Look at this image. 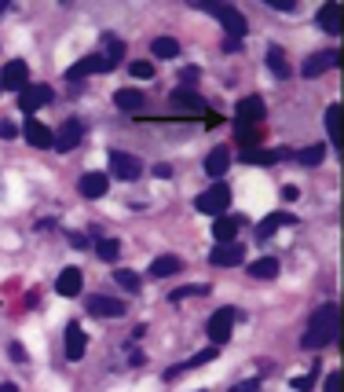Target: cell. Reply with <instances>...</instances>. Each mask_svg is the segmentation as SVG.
Here are the masks:
<instances>
[{
	"mask_svg": "<svg viewBox=\"0 0 344 392\" xmlns=\"http://www.w3.org/2000/svg\"><path fill=\"white\" fill-rule=\"evenodd\" d=\"M59 4H70V0H59Z\"/></svg>",
	"mask_w": 344,
	"mask_h": 392,
	"instance_id": "cell-50",
	"label": "cell"
},
{
	"mask_svg": "<svg viewBox=\"0 0 344 392\" xmlns=\"http://www.w3.org/2000/svg\"><path fill=\"white\" fill-rule=\"evenodd\" d=\"M15 133H18V128H15V125H11L8 118H0V140H11Z\"/></svg>",
	"mask_w": 344,
	"mask_h": 392,
	"instance_id": "cell-40",
	"label": "cell"
},
{
	"mask_svg": "<svg viewBox=\"0 0 344 392\" xmlns=\"http://www.w3.org/2000/svg\"><path fill=\"white\" fill-rule=\"evenodd\" d=\"M239 228H246V216H217V224H212V238L217 242H234V235H239Z\"/></svg>",
	"mask_w": 344,
	"mask_h": 392,
	"instance_id": "cell-13",
	"label": "cell"
},
{
	"mask_svg": "<svg viewBox=\"0 0 344 392\" xmlns=\"http://www.w3.org/2000/svg\"><path fill=\"white\" fill-rule=\"evenodd\" d=\"M256 140H260V136H256V128H249V125L239 121V143L242 147H256Z\"/></svg>",
	"mask_w": 344,
	"mask_h": 392,
	"instance_id": "cell-37",
	"label": "cell"
},
{
	"mask_svg": "<svg viewBox=\"0 0 344 392\" xmlns=\"http://www.w3.org/2000/svg\"><path fill=\"white\" fill-rule=\"evenodd\" d=\"M106 187H110V180L103 177V172H84V177L77 180V191H81V198H103Z\"/></svg>",
	"mask_w": 344,
	"mask_h": 392,
	"instance_id": "cell-14",
	"label": "cell"
},
{
	"mask_svg": "<svg viewBox=\"0 0 344 392\" xmlns=\"http://www.w3.org/2000/svg\"><path fill=\"white\" fill-rule=\"evenodd\" d=\"M45 103H52V89H48V84H26V89L18 92V111H26L30 118H33L37 106H45Z\"/></svg>",
	"mask_w": 344,
	"mask_h": 392,
	"instance_id": "cell-9",
	"label": "cell"
},
{
	"mask_svg": "<svg viewBox=\"0 0 344 392\" xmlns=\"http://www.w3.org/2000/svg\"><path fill=\"white\" fill-rule=\"evenodd\" d=\"M121 59H125V40L114 37V33H106L103 37V62H106V70H114Z\"/></svg>",
	"mask_w": 344,
	"mask_h": 392,
	"instance_id": "cell-19",
	"label": "cell"
},
{
	"mask_svg": "<svg viewBox=\"0 0 344 392\" xmlns=\"http://www.w3.org/2000/svg\"><path fill=\"white\" fill-rule=\"evenodd\" d=\"M114 282H117V286H125L128 293H139V275H136L132 268H117V271H114Z\"/></svg>",
	"mask_w": 344,
	"mask_h": 392,
	"instance_id": "cell-33",
	"label": "cell"
},
{
	"mask_svg": "<svg viewBox=\"0 0 344 392\" xmlns=\"http://www.w3.org/2000/svg\"><path fill=\"white\" fill-rule=\"evenodd\" d=\"M268 67H271V74H275V77H282V81L293 74V70H289V62H286V52L278 48V45H271V48H268Z\"/></svg>",
	"mask_w": 344,
	"mask_h": 392,
	"instance_id": "cell-28",
	"label": "cell"
},
{
	"mask_svg": "<svg viewBox=\"0 0 344 392\" xmlns=\"http://www.w3.org/2000/svg\"><path fill=\"white\" fill-rule=\"evenodd\" d=\"M337 62H340V52H315V55H308L300 62V77H319V74L333 70Z\"/></svg>",
	"mask_w": 344,
	"mask_h": 392,
	"instance_id": "cell-6",
	"label": "cell"
},
{
	"mask_svg": "<svg viewBox=\"0 0 344 392\" xmlns=\"http://www.w3.org/2000/svg\"><path fill=\"white\" fill-rule=\"evenodd\" d=\"M180 81H183V84H195V81H198V67H187V70L180 74Z\"/></svg>",
	"mask_w": 344,
	"mask_h": 392,
	"instance_id": "cell-44",
	"label": "cell"
},
{
	"mask_svg": "<svg viewBox=\"0 0 344 392\" xmlns=\"http://www.w3.org/2000/svg\"><path fill=\"white\" fill-rule=\"evenodd\" d=\"M8 8H11V0H0V15H4Z\"/></svg>",
	"mask_w": 344,
	"mask_h": 392,
	"instance_id": "cell-49",
	"label": "cell"
},
{
	"mask_svg": "<svg viewBox=\"0 0 344 392\" xmlns=\"http://www.w3.org/2000/svg\"><path fill=\"white\" fill-rule=\"evenodd\" d=\"M172 106H180V111H209L205 99L195 96L190 89H176V92H172Z\"/></svg>",
	"mask_w": 344,
	"mask_h": 392,
	"instance_id": "cell-27",
	"label": "cell"
},
{
	"mask_svg": "<svg viewBox=\"0 0 344 392\" xmlns=\"http://www.w3.org/2000/svg\"><path fill=\"white\" fill-rule=\"evenodd\" d=\"M84 308H88V315H99V319H121L125 315V304L117 297H103V293L88 297V301H84Z\"/></svg>",
	"mask_w": 344,
	"mask_h": 392,
	"instance_id": "cell-8",
	"label": "cell"
},
{
	"mask_svg": "<svg viewBox=\"0 0 344 392\" xmlns=\"http://www.w3.org/2000/svg\"><path fill=\"white\" fill-rule=\"evenodd\" d=\"M128 74H132V77H150V74H154V62H147V59H136L132 67H128Z\"/></svg>",
	"mask_w": 344,
	"mask_h": 392,
	"instance_id": "cell-36",
	"label": "cell"
},
{
	"mask_svg": "<svg viewBox=\"0 0 344 392\" xmlns=\"http://www.w3.org/2000/svg\"><path fill=\"white\" fill-rule=\"evenodd\" d=\"M23 133H26V143H33L37 150H48V147H52V128H48V125H40L37 118L26 121Z\"/></svg>",
	"mask_w": 344,
	"mask_h": 392,
	"instance_id": "cell-16",
	"label": "cell"
},
{
	"mask_svg": "<svg viewBox=\"0 0 344 392\" xmlns=\"http://www.w3.org/2000/svg\"><path fill=\"white\" fill-rule=\"evenodd\" d=\"M282 224H289V228H293V224H297V216H289V213H271V216H264L260 228H256V238L264 242V238H268V235H275Z\"/></svg>",
	"mask_w": 344,
	"mask_h": 392,
	"instance_id": "cell-22",
	"label": "cell"
},
{
	"mask_svg": "<svg viewBox=\"0 0 344 392\" xmlns=\"http://www.w3.org/2000/svg\"><path fill=\"white\" fill-rule=\"evenodd\" d=\"M8 352H11V359H15V363H23V359H26V348L18 345V341H11V345H8Z\"/></svg>",
	"mask_w": 344,
	"mask_h": 392,
	"instance_id": "cell-41",
	"label": "cell"
},
{
	"mask_svg": "<svg viewBox=\"0 0 344 392\" xmlns=\"http://www.w3.org/2000/svg\"><path fill=\"white\" fill-rule=\"evenodd\" d=\"M190 8H202V11H220V8H227L231 0H187Z\"/></svg>",
	"mask_w": 344,
	"mask_h": 392,
	"instance_id": "cell-35",
	"label": "cell"
},
{
	"mask_svg": "<svg viewBox=\"0 0 344 392\" xmlns=\"http://www.w3.org/2000/svg\"><path fill=\"white\" fill-rule=\"evenodd\" d=\"M220 48H224V55H239V52H242V40H239V37H224Z\"/></svg>",
	"mask_w": 344,
	"mask_h": 392,
	"instance_id": "cell-38",
	"label": "cell"
},
{
	"mask_svg": "<svg viewBox=\"0 0 344 392\" xmlns=\"http://www.w3.org/2000/svg\"><path fill=\"white\" fill-rule=\"evenodd\" d=\"M333 341H337V304L330 301V304H322V308L311 312L308 330H304V337H300V345L315 352V348H326Z\"/></svg>",
	"mask_w": 344,
	"mask_h": 392,
	"instance_id": "cell-1",
	"label": "cell"
},
{
	"mask_svg": "<svg viewBox=\"0 0 344 392\" xmlns=\"http://www.w3.org/2000/svg\"><path fill=\"white\" fill-rule=\"evenodd\" d=\"M0 81H4L8 92H23L26 84H30V67H26L23 59H11L8 67H4V74H0Z\"/></svg>",
	"mask_w": 344,
	"mask_h": 392,
	"instance_id": "cell-10",
	"label": "cell"
},
{
	"mask_svg": "<svg viewBox=\"0 0 344 392\" xmlns=\"http://www.w3.org/2000/svg\"><path fill=\"white\" fill-rule=\"evenodd\" d=\"M234 319H239V312L234 308H220V312H212L209 315V326H205V334L212 345H227L231 330H234Z\"/></svg>",
	"mask_w": 344,
	"mask_h": 392,
	"instance_id": "cell-3",
	"label": "cell"
},
{
	"mask_svg": "<svg viewBox=\"0 0 344 392\" xmlns=\"http://www.w3.org/2000/svg\"><path fill=\"white\" fill-rule=\"evenodd\" d=\"M278 158H286V150H260V147H242V162H249V165H275Z\"/></svg>",
	"mask_w": 344,
	"mask_h": 392,
	"instance_id": "cell-21",
	"label": "cell"
},
{
	"mask_svg": "<svg viewBox=\"0 0 344 392\" xmlns=\"http://www.w3.org/2000/svg\"><path fill=\"white\" fill-rule=\"evenodd\" d=\"M319 26L326 33H333V37L340 33V4H337V0H330V4L319 8Z\"/></svg>",
	"mask_w": 344,
	"mask_h": 392,
	"instance_id": "cell-20",
	"label": "cell"
},
{
	"mask_svg": "<svg viewBox=\"0 0 344 392\" xmlns=\"http://www.w3.org/2000/svg\"><path fill=\"white\" fill-rule=\"evenodd\" d=\"M289 385H293V388H297V392H308V388H311V385H315V378H293V381H289Z\"/></svg>",
	"mask_w": 344,
	"mask_h": 392,
	"instance_id": "cell-43",
	"label": "cell"
},
{
	"mask_svg": "<svg viewBox=\"0 0 344 392\" xmlns=\"http://www.w3.org/2000/svg\"><path fill=\"white\" fill-rule=\"evenodd\" d=\"M326 392H340V370H330V378H326Z\"/></svg>",
	"mask_w": 344,
	"mask_h": 392,
	"instance_id": "cell-42",
	"label": "cell"
},
{
	"mask_svg": "<svg viewBox=\"0 0 344 392\" xmlns=\"http://www.w3.org/2000/svg\"><path fill=\"white\" fill-rule=\"evenodd\" d=\"M326 133H330V143L340 147V103H330V111H326Z\"/></svg>",
	"mask_w": 344,
	"mask_h": 392,
	"instance_id": "cell-31",
	"label": "cell"
},
{
	"mask_svg": "<svg viewBox=\"0 0 344 392\" xmlns=\"http://www.w3.org/2000/svg\"><path fill=\"white\" fill-rule=\"evenodd\" d=\"M227 165H231V150L227 147H212L209 158H205V172H209L212 180H220L224 172H227Z\"/></svg>",
	"mask_w": 344,
	"mask_h": 392,
	"instance_id": "cell-18",
	"label": "cell"
},
{
	"mask_svg": "<svg viewBox=\"0 0 344 392\" xmlns=\"http://www.w3.org/2000/svg\"><path fill=\"white\" fill-rule=\"evenodd\" d=\"M110 172H114L117 180L132 184V180H139V177H143V162H139L136 155H125V150H114V155H110Z\"/></svg>",
	"mask_w": 344,
	"mask_h": 392,
	"instance_id": "cell-4",
	"label": "cell"
},
{
	"mask_svg": "<svg viewBox=\"0 0 344 392\" xmlns=\"http://www.w3.org/2000/svg\"><path fill=\"white\" fill-rule=\"evenodd\" d=\"M212 15H217L220 23H224L227 37H239V40H242V37L249 33V23H246V15H242V11H234L231 4H227V8H220V11H212Z\"/></svg>",
	"mask_w": 344,
	"mask_h": 392,
	"instance_id": "cell-12",
	"label": "cell"
},
{
	"mask_svg": "<svg viewBox=\"0 0 344 392\" xmlns=\"http://www.w3.org/2000/svg\"><path fill=\"white\" fill-rule=\"evenodd\" d=\"M282 198H286V202H297V187H293V184L282 187Z\"/></svg>",
	"mask_w": 344,
	"mask_h": 392,
	"instance_id": "cell-47",
	"label": "cell"
},
{
	"mask_svg": "<svg viewBox=\"0 0 344 392\" xmlns=\"http://www.w3.org/2000/svg\"><path fill=\"white\" fill-rule=\"evenodd\" d=\"M227 206H231V191H227L224 184H212L209 191H202L198 198H195V209H198V213H209V216L227 213Z\"/></svg>",
	"mask_w": 344,
	"mask_h": 392,
	"instance_id": "cell-2",
	"label": "cell"
},
{
	"mask_svg": "<svg viewBox=\"0 0 344 392\" xmlns=\"http://www.w3.org/2000/svg\"><path fill=\"white\" fill-rule=\"evenodd\" d=\"M239 121L249 125V121H264V99L260 96H249L239 103Z\"/></svg>",
	"mask_w": 344,
	"mask_h": 392,
	"instance_id": "cell-23",
	"label": "cell"
},
{
	"mask_svg": "<svg viewBox=\"0 0 344 392\" xmlns=\"http://www.w3.org/2000/svg\"><path fill=\"white\" fill-rule=\"evenodd\" d=\"M249 275H253V279H275V275H278V260H275V257L253 260V264H249Z\"/></svg>",
	"mask_w": 344,
	"mask_h": 392,
	"instance_id": "cell-29",
	"label": "cell"
},
{
	"mask_svg": "<svg viewBox=\"0 0 344 392\" xmlns=\"http://www.w3.org/2000/svg\"><path fill=\"white\" fill-rule=\"evenodd\" d=\"M268 8H275V11H293L297 8V0H264Z\"/></svg>",
	"mask_w": 344,
	"mask_h": 392,
	"instance_id": "cell-39",
	"label": "cell"
},
{
	"mask_svg": "<svg viewBox=\"0 0 344 392\" xmlns=\"http://www.w3.org/2000/svg\"><path fill=\"white\" fill-rule=\"evenodd\" d=\"M106 70V62H103V55H84V59H77L74 67L67 70V81H81V77H88V74H103Z\"/></svg>",
	"mask_w": 344,
	"mask_h": 392,
	"instance_id": "cell-15",
	"label": "cell"
},
{
	"mask_svg": "<svg viewBox=\"0 0 344 392\" xmlns=\"http://www.w3.org/2000/svg\"><path fill=\"white\" fill-rule=\"evenodd\" d=\"M81 140H84V125L77 118H70V121H62V128L52 136V147L59 150V155H67V150H74Z\"/></svg>",
	"mask_w": 344,
	"mask_h": 392,
	"instance_id": "cell-5",
	"label": "cell"
},
{
	"mask_svg": "<svg viewBox=\"0 0 344 392\" xmlns=\"http://www.w3.org/2000/svg\"><path fill=\"white\" fill-rule=\"evenodd\" d=\"M242 257H246V246L242 242H217L209 253V260L217 268H234V264H242Z\"/></svg>",
	"mask_w": 344,
	"mask_h": 392,
	"instance_id": "cell-7",
	"label": "cell"
},
{
	"mask_svg": "<svg viewBox=\"0 0 344 392\" xmlns=\"http://www.w3.org/2000/svg\"><path fill=\"white\" fill-rule=\"evenodd\" d=\"M84 345H88V337H84L81 323H67V334H62V352H67L70 363H77L84 356Z\"/></svg>",
	"mask_w": 344,
	"mask_h": 392,
	"instance_id": "cell-11",
	"label": "cell"
},
{
	"mask_svg": "<svg viewBox=\"0 0 344 392\" xmlns=\"http://www.w3.org/2000/svg\"><path fill=\"white\" fill-rule=\"evenodd\" d=\"M231 392H260V381H242V385H234Z\"/></svg>",
	"mask_w": 344,
	"mask_h": 392,
	"instance_id": "cell-45",
	"label": "cell"
},
{
	"mask_svg": "<svg viewBox=\"0 0 344 392\" xmlns=\"http://www.w3.org/2000/svg\"><path fill=\"white\" fill-rule=\"evenodd\" d=\"M96 257L114 264V260L121 257V242H117V238H96Z\"/></svg>",
	"mask_w": 344,
	"mask_h": 392,
	"instance_id": "cell-30",
	"label": "cell"
},
{
	"mask_svg": "<svg viewBox=\"0 0 344 392\" xmlns=\"http://www.w3.org/2000/svg\"><path fill=\"white\" fill-rule=\"evenodd\" d=\"M209 286L205 282H198V286H183V290H172V301H183V297H205Z\"/></svg>",
	"mask_w": 344,
	"mask_h": 392,
	"instance_id": "cell-34",
	"label": "cell"
},
{
	"mask_svg": "<svg viewBox=\"0 0 344 392\" xmlns=\"http://www.w3.org/2000/svg\"><path fill=\"white\" fill-rule=\"evenodd\" d=\"M81 268H62L59 271V279H55V290L62 293V297H77L81 293Z\"/></svg>",
	"mask_w": 344,
	"mask_h": 392,
	"instance_id": "cell-17",
	"label": "cell"
},
{
	"mask_svg": "<svg viewBox=\"0 0 344 392\" xmlns=\"http://www.w3.org/2000/svg\"><path fill=\"white\" fill-rule=\"evenodd\" d=\"M150 52H154L158 59H176V55H180V45H176L172 37H158L154 45H150Z\"/></svg>",
	"mask_w": 344,
	"mask_h": 392,
	"instance_id": "cell-32",
	"label": "cell"
},
{
	"mask_svg": "<svg viewBox=\"0 0 344 392\" xmlns=\"http://www.w3.org/2000/svg\"><path fill=\"white\" fill-rule=\"evenodd\" d=\"M180 268H183L180 257H158V260H150V279H168V275H176Z\"/></svg>",
	"mask_w": 344,
	"mask_h": 392,
	"instance_id": "cell-25",
	"label": "cell"
},
{
	"mask_svg": "<svg viewBox=\"0 0 344 392\" xmlns=\"http://www.w3.org/2000/svg\"><path fill=\"white\" fill-rule=\"evenodd\" d=\"M322 158H326V143H311V147H300L297 150V165H304V169L322 165Z\"/></svg>",
	"mask_w": 344,
	"mask_h": 392,
	"instance_id": "cell-26",
	"label": "cell"
},
{
	"mask_svg": "<svg viewBox=\"0 0 344 392\" xmlns=\"http://www.w3.org/2000/svg\"><path fill=\"white\" fill-rule=\"evenodd\" d=\"M154 177L168 180V177H172V165H165V162H161V165H154Z\"/></svg>",
	"mask_w": 344,
	"mask_h": 392,
	"instance_id": "cell-46",
	"label": "cell"
},
{
	"mask_svg": "<svg viewBox=\"0 0 344 392\" xmlns=\"http://www.w3.org/2000/svg\"><path fill=\"white\" fill-rule=\"evenodd\" d=\"M114 106H121V111H143L147 96L136 92V89H117V92H114Z\"/></svg>",
	"mask_w": 344,
	"mask_h": 392,
	"instance_id": "cell-24",
	"label": "cell"
},
{
	"mask_svg": "<svg viewBox=\"0 0 344 392\" xmlns=\"http://www.w3.org/2000/svg\"><path fill=\"white\" fill-rule=\"evenodd\" d=\"M0 392H18V388H15L11 381H4V385H0Z\"/></svg>",
	"mask_w": 344,
	"mask_h": 392,
	"instance_id": "cell-48",
	"label": "cell"
}]
</instances>
